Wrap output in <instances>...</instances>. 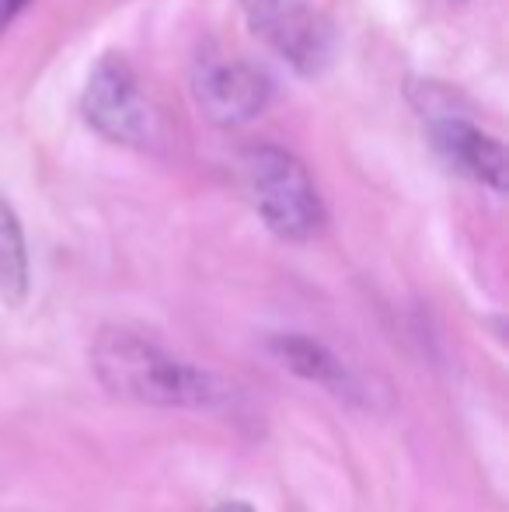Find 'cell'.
Segmentation results:
<instances>
[{"instance_id": "1", "label": "cell", "mask_w": 509, "mask_h": 512, "mask_svg": "<svg viewBox=\"0 0 509 512\" xmlns=\"http://www.w3.org/2000/svg\"><path fill=\"white\" fill-rule=\"evenodd\" d=\"M91 363L109 394L150 408H220L231 401L224 377L178 359L129 328H105Z\"/></svg>"}, {"instance_id": "2", "label": "cell", "mask_w": 509, "mask_h": 512, "mask_svg": "<svg viewBox=\"0 0 509 512\" xmlns=\"http://www.w3.org/2000/svg\"><path fill=\"white\" fill-rule=\"evenodd\" d=\"M248 196L272 234L307 241L325 227V206L307 168L283 147H255L245 157Z\"/></svg>"}, {"instance_id": "3", "label": "cell", "mask_w": 509, "mask_h": 512, "mask_svg": "<svg viewBox=\"0 0 509 512\" xmlns=\"http://www.w3.org/2000/svg\"><path fill=\"white\" fill-rule=\"evenodd\" d=\"M84 119L112 143L147 147L157 136V108L140 91L133 67L123 56L109 53L95 63L84 88Z\"/></svg>"}, {"instance_id": "4", "label": "cell", "mask_w": 509, "mask_h": 512, "mask_svg": "<svg viewBox=\"0 0 509 512\" xmlns=\"http://www.w3.org/2000/svg\"><path fill=\"white\" fill-rule=\"evenodd\" d=\"M248 25L290 63L297 74L314 77L335 56V25L304 0H241Z\"/></svg>"}, {"instance_id": "5", "label": "cell", "mask_w": 509, "mask_h": 512, "mask_svg": "<svg viewBox=\"0 0 509 512\" xmlns=\"http://www.w3.org/2000/svg\"><path fill=\"white\" fill-rule=\"evenodd\" d=\"M196 105L217 126H245L262 108L269 105L272 84L265 70L241 56H220V60H203L196 70Z\"/></svg>"}, {"instance_id": "6", "label": "cell", "mask_w": 509, "mask_h": 512, "mask_svg": "<svg viewBox=\"0 0 509 512\" xmlns=\"http://www.w3.org/2000/svg\"><path fill=\"white\" fill-rule=\"evenodd\" d=\"M429 115V136L433 147L447 157L450 168L464 171L475 182H485L492 189H506V154L496 136L482 133L471 119L457 115L454 108H422Z\"/></svg>"}, {"instance_id": "7", "label": "cell", "mask_w": 509, "mask_h": 512, "mask_svg": "<svg viewBox=\"0 0 509 512\" xmlns=\"http://www.w3.org/2000/svg\"><path fill=\"white\" fill-rule=\"evenodd\" d=\"M272 352H276V359L286 370L311 380V384L325 387L335 398L349 401V405H360L363 401V384L356 380V373L349 370V366H342L339 359H335V352H328L325 345L314 342V338L279 335V338H272Z\"/></svg>"}, {"instance_id": "8", "label": "cell", "mask_w": 509, "mask_h": 512, "mask_svg": "<svg viewBox=\"0 0 509 512\" xmlns=\"http://www.w3.org/2000/svg\"><path fill=\"white\" fill-rule=\"evenodd\" d=\"M0 297L4 304L18 307L28 297V248L25 230L11 203L0 196Z\"/></svg>"}, {"instance_id": "9", "label": "cell", "mask_w": 509, "mask_h": 512, "mask_svg": "<svg viewBox=\"0 0 509 512\" xmlns=\"http://www.w3.org/2000/svg\"><path fill=\"white\" fill-rule=\"evenodd\" d=\"M21 4H25V0H0V25H4V21H11L14 14L21 11Z\"/></svg>"}, {"instance_id": "10", "label": "cell", "mask_w": 509, "mask_h": 512, "mask_svg": "<svg viewBox=\"0 0 509 512\" xmlns=\"http://www.w3.org/2000/svg\"><path fill=\"white\" fill-rule=\"evenodd\" d=\"M213 512H255L248 502H224V506H217Z\"/></svg>"}]
</instances>
